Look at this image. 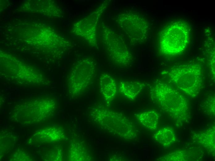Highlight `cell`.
I'll list each match as a JSON object with an SVG mask.
<instances>
[{
  "mask_svg": "<svg viewBox=\"0 0 215 161\" xmlns=\"http://www.w3.org/2000/svg\"><path fill=\"white\" fill-rule=\"evenodd\" d=\"M191 30L188 23L182 20H173L165 25L158 36L161 54L171 56L183 52L190 43Z\"/></svg>",
  "mask_w": 215,
  "mask_h": 161,
  "instance_id": "6da1fadb",
  "label": "cell"
},
{
  "mask_svg": "<svg viewBox=\"0 0 215 161\" xmlns=\"http://www.w3.org/2000/svg\"><path fill=\"white\" fill-rule=\"evenodd\" d=\"M150 91L152 100L170 115L183 116L187 113L186 99L168 84L157 81L152 85Z\"/></svg>",
  "mask_w": 215,
  "mask_h": 161,
  "instance_id": "7a4b0ae2",
  "label": "cell"
},
{
  "mask_svg": "<svg viewBox=\"0 0 215 161\" xmlns=\"http://www.w3.org/2000/svg\"><path fill=\"white\" fill-rule=\"evenodd\" d=\"M169 80L188 94L196 96L203 85V73L201 66L195 63L179 65L168 73Z\"/></svg>",
  "mask_w": 215,
  "mask_h": 161,
  "instance_id": "3957f363",
  "label": "cell"
},
{
  "mask_svg": "<svg viewBox=\"0 0 215 161\" xmlns=\"http://www.w3.org/2000/svg\"><path fill=\"white\" fill-rule=\"evenodd\" d=\"M95 63L91 58H85L76 62L67 77V85L71 95L82 94L92 83L96 76Z\"/></svg>",
  "mask_w": 215,
  "mask_h": 161,
  "instance_id": "277c9868",
  "label": "cell"
},
{
  "mask_svg": "<svg viewBox=\"0 0 215 161\" xmlns=\"http://www.w3.org/2000/svg\"><path fill=\"white\" fill-rule=\"evenodd\" d=\"M118 20L120 26L134 43H141L146 38L148 24L142 15L127 11L120 15Z\"/></svg>",
  "mask_w": 215,
  "mask_h": 161,
  "instance_id": "5b68a950",
  "label": "cell"
},
{
  "mask_svg": "<svg viewBox=\"0 0 215 161\" xmlns=\"http://www.w3.org/2000/svg\"><path fill=\"white\" fill-rule=\"evenodd\" d=\"M107 37L104 41L105 49L112 63L121 67L129 65L133 58L124 43L113 34H108Z\"/></svg>",
  "mask_w": 215,
  "mask_h": 161,
  "instance_id": "8992f818",
  "label": "cell"
},
{
  "mask_svg": "<svg viewBox=\"0 0 215 161\" xmlns=\"http://www.w3.org/2000/svg\"><path fill=\"white\" fill-rule=\"evenodd\" d=\"M99 83L101 93L105 100H112L117 90V85L114 78L109 74L102 73L100 76Z\"/></svg>",
  "mask_w": 215,
  "mask_h": 161,
  "instance_id": "52a82bcc",
  "label": "cell"
},
{
  "mask_svg": "<svg viewBox=\"0 0 215 161\" xmlns=\"http://www.w3.org/2000/svg\"><path fill=\"white\" fill-rule=\"evenodd\" d=\"M92 20L85 18L76 23L75 33L83 37L91 43L96 41L95 25Z\"/></svg>",
  "mask_w": 215,
  "mask_h": 161,
  "instance_id": "ba28073f",
  "label": "cell"
},
{
  "mask_svg": "<svg viewBox=\"0 0 215 161\" xmlns=\"http://www.w3.org/2000/svg\"><path fill=\"white\" fill-rule=\"evenodd\" d=\"M145 85L144 83L140 81L123 80L120 82L118 89L125 97L134 100Z\"/></svg>",
  "mask_w": 215,
  "mask_h": 161,
  "instance_id": "9c48e42d",
  "label": "cell"
},
{
  "mask_svg": "<svg viewBox=\"0 0 215 161\" xmlns=\"http://www.w3.org/2000/svg\"><path fill=\"white\" fill-rule=\"evenodd\" d=\"M139 122L142 125L150 130L157 128L159 116L158 114L154 110H149L137 115Z\"/></svg>",
  "mask_w": 215,
  "mask_h": 161,
  "instance_id": "30bf717a",
  "label": "cell"
},
{
  "mask_svg": "<svg viewBox=\"0 0 215 161\" xmlns=\"http://www.w3.org/2000/svg\"><path fill=\"white\" fill-rule=\"evenodd\" d=\"M154 139L164 146H168L173 143L175 137L173 129L165 127L161 128L154 135Z\"/></svg>",
  "mask_w": 215,
  "mask_h": 161,
  "instance_id": "8fae6325",
  "label": "cell"
},
{
  "mask_svg": "<svg viewBox=\"0 0 215 161\" xmlns=\"http://www.w3.org/2000/svg\"><path fill=\"white\" fill-rule=\"evenodd\" d=\"M44 129H44H43L44 133L43 132L41 133L38 132V134L36 135L38 136L39 139H42L41 140H43V142L45 141H46L47 140L48 141L59 140L64 135L63 132L61 130L58 128H49Z\"/></svg>",
  "mask_w": 215,
  "mask_h": 161,
  "instance_id": "7c38bea8",
  "label": "cell"
},
{
  "mask_svg": "<svg viewBox=\"0 0 215 161\" xmlns=\"http://www.w3.org/2000/svg\"><path fill=\"white\" fill-rule=\"evenodd\" d=\"M79 144H74L70 149V159L73 161L88 160V153L85 148Z\"/></svg>",
  "mask_w": 215,
  "mask_h": 161,
  "instance_id": "4fadbf2b",
  "label": "cell"
}]
</instances>
